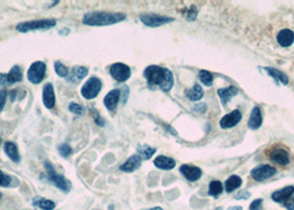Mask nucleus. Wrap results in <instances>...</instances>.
I'll return each instance as SVG.
<instances>
[{
  "label": "nucleus",
  "instance_id": "20",
  "mask_svg": "<svg viewBox=\"0 0 294 210\" xmlns=\"http://www.w3.org/2000/svg\"><path fill=\"white\" fill-rule=\"evenodd\" d=\"M154 165L159 168V169H164V170H169L175 167L176 162L172 160L170 157H166V156H158L155 158Z\"/></svg>",
  "mask_w": 294,
  "mask_h": 210
},
{
  "label": "nucleus",
  "instance_id": "21",
  "mask_svg": "<svg viewBox=\"0 0 294 210\" xmlns=\"http://www.w3.org/2000/svg\"><path fill=\"white\" fill-rule=\"evenodd\" d=\"M262 124V115H261V111L258 106H254L251 112L250 118H249V127L251 130H258L259 127Z\"/></svg>",
  "mask_w": 294,
  "mask_h": 210
},
{
  "label": "nucleus",
  "instance_id": "33",
  "mask_svg": "<svg viewBox=\"0 0 294 210\" xmlns=\"http://www.w3.org/2000/svg\"><path fill=\"white\" fill-rule=\"evenodd\" d=\"M59 153H60V155L62 156V157H65V158H67V157H69L70 155L72 154V148H71V146L70 145H68V144H62V145H60L59 146Z\"/></svg>",
  "mask_w": 294,
  "mask_h": 210
},
{
  "label": "nucleus",
  "instance_id": "44",
  "mask_svg": "<svg viewBox=\"0 0 294 210\" xmlns=\"http://www.w3.org/2000/svg\"><path fill=\"white\" fill-rule=\"evenodd\" d=\"M0 143H2V139H0Z\"/></svg>",
  "mask_w": 294,
  "mask_h": 210
},
{
  "label": "nucleus",
  "instance_id": "35",
  "mask_svg": "<svg viewBox=\"0 0 294 210\" xmlns=\"http://www.w3.org/2000/svg\"><path fill=\"white\" fill-rule=\"evenodd\" d=\"M69 110H70V112L76 114V115H82L83 112H84V109H83L81 105L74 103V102H72V103H70Z\"/></svg>",
  "mask_w": 294,
  "mask_h": 210
},
{
  "label": "nucleus",
  "instance_id": "1",
  "mask_svg": "<svg viewBox=\"0 0 294 210\" xmlns=\"http://www.w3.org/2000/svg\"><path fill=\"white\" fill-rule=\"evenodd\" d=\"M144 76L150 86H158L165 92L169 91L172 85H174L172 73L166 68L150 66L145 69Z\"/></svg>",
  "mask_w": 294,
  "mask_h": 210
},
{
  "label": "nucleus",
  "instance_id": "23",
  "mask_svg": "<svg viewBox=\"0 0 294 210\" xmlns=\"http://www.w3.org/2000/svg\"><path fill=\"white\" fill-rule=\"evenodd\" d=\"M5 152H6V154L8 155V157L10 158V160L12 162H15V163H19L20 162V155H19V152H18V148H17V146L12 143V142H7L5 144Z\"/></svg>",
  "mask_w": 294,
  "mask_h": 210
},
{
  "label": "nucleus",
  "instance_id": "9",
  "mask_svg": "<svg viewBox=\"0 0 294 210\" xmlns=\"http://www.w3.org/2000/svg\"><path fill=\"white\" fill-rule=\"evenodd\" d=\"M269 157L273 163L279 164L281 166H285V165L290 163L289 152L285 148L279 147V146H273L269 152Z\"/></svg>",
  "mask_w": 294,
  "mask_h": 210
},
{
  "label": "nucleus",
  "instance_id": "36",
  "mask_svg": "<svg viewBox=\"0 0 294 210\" xmlns=\"http://www.w3.org/2000/svg\"><path fill=\"white\" fill-rule=\"evenodd\" d=\"M7 97H8V92L7 91H6V90L0 91V112L4 110L6 101H7Z\"/></svg>",
  "mask_w": 294,
  "mask_h": 210
},
{
  "label": "nucleus",
  "instance_id": "2",
  "mask_svg": "<svg viewBox=\"0 0 294 210\" xmlns=\"http://www.w3.org/2000/svg\"><path fill=\"white\" fill-rule=\"evenodd\" d=\"M126 19V15L122 12H104L93 11L83 16L82 22L86 25H111Z\"/></svg>",
  "mask_w": 294,
  "mask_h": 210
},
{
  "label": "nucleus",
  "instance_id": "42",
  "mask_svg": "<svg viewBox=\"0 0 294 210\" xmlns=\"http://www.w3.org/2000/svg\"><path fill=\"white\" fill-rule=\"evenodd\" d=\"M150 210H164V209H162L161 207H155V208H152Z\"/></svg>",
  "mask_w": 294,
  "mask_h": 210
},
{
  "label": "nucleus",
  "instance_id": "32",
  "mask_svg": "<svg viewBox=\"0 0 294 210\" xmlns=\"http://www.w3.org/2000/svg\"><path fill=\"white\" fill-rule=\"evenodd\" d=\"M12 177L0 170V187H9L11 185Z\"/></svg>",
  "mask_w": 294,
  "mask_h": 210
},
{
  "label": "nucleus",
  "instance_id": "14",
  "mask_svg": "<svg viewBox=\"0 0 294 210\" xmlns=\"http://www.w3.org/2000/svg\"><path fill=\"white\" fill-rule=\"evenodd\" d=\"M89 73V69L85 67H74L71 71L69 72L68 81L71 83L78 84L80 82L85 78Z\"/></svg>",
  "mask_w": 294,
  "mask_h": 210
},
{
  "label": "nucleus",
  "instance_id": "27",
  "mask_svg": "<svg viewBox=\"0 0 294 210\" xmlns=\"http://www.w3.org/2000/svg\"><path fill=\"white\" fill-rule=\"evenodd\" d=\"M137 151L145 160H150V158L156 153V148L151 147L149 145H138Z\"/></svg>",
  "mask_w": 294,
  "mask_h": 210
},
{
  "label": "nucleus",
  "instance_id": "43",
  "mask_svg": "<svg viewBox=\"0 0 294 210\" xmlns=\"http://www.w3.org/2000/svg\"><path fill=\"white\" fill-rule=\"evenodd\" d=\"M0 198H2V193H0Z\"/></svg>",
  "mask_w": 294,
  "mask_h": 210
},
{
  "label": "nucleus",
  "instance_id": "12",
  "mask_svg": "<svg viewBox=\"0 0 294 210\" xmlns=\"http://www.w3.org/2000/svg\"><path fill=\"white\" fill-rule=\"evenodd\" d=\"M42 100H43V104L47 107V109L49 110L53 109L55 105V94H54L53 85L51 83H47L43 86Z\"/></svg>",
  "mask_w": 294,
  "mask_h": 210
},
{
  "label": "nucleus",
  "instance_id": "8",
  "mask_svg": "<svg viewBox=\"0 0 294 210\" xmlns=\"http://www.w3.org/2000/svg\"><path fill=\"white\" fill-rule=\"evenodd\" d=\"M110 73L117 82H125L131 76V68L124 63H114L110 68Z\"/></svg>",
  "mask_w": 294,
  "mask_h": 210
},
{
  "label": "nucleus",
  "instance_id": "3",
  "mask_svg": "<svg viewBox=\"0 0 294 210\" xmlns=\"http://www.w3.org/2000/svg\"><path fill=\"white\" fill-rule=\"evenodd\" d=\"M56 20L55 19H40V20H33L27 22H21L17 24L16 29L21 34L29 33V31H36V30H49L51 28L55 27Z\"/></svg>",
  "mask_w": 294,
  "mask_h": 210
},
{
  "label": "nucleus",
  "instance_id": "40",
  "mask_svg": "<svg viewBox=\"0 0 294 210\" xmlns=\"http://www.w3.org/2000/svg\"><path fill=\"white\" fill-rule=\"evenodd\" d=\"M249 197H250V194L248 192H240L237 196H236V198L237 199H248Z\"/></svg>",
  "mask_w": 294,
  "mask_h": 210
},
{
  "label": "nucleus",
  "instance_id": "28",
  "mask_svg": "<svg viewBox=\"0 0 294 210\" xmlns=\"http://www.w3.org/2000/svg\"><path fill=\"white\" fill-rule=\"evenodd\" d=\"M223 190V186H222V183L219 181H213L210 183L209 185V195L212 196H219Z\"/></svg>",
  "mask_w": 294,
  "mask_h": 210
},
{
  "label": "nucleus",
  "instance_id": "7",
  "mask_svg": "<svg viewBox=\"0 0 294 210\" xmlns=\"http://www.w3.org/2000/svg\"><path fill=\"white\" fill-rule=\"evenodd\" d=\"M140 21H142L147 27L156 28L161 27L166 23H169L171 21H174V18L166 17V16H161V15H155V14H144L139 16Z\"/></svg>",
  "mask_w": 294,
  "mask_h": 210
},
{
  "label": "nucleus",
  "instance_id": "26",
  "mask_svg": "<svg viewBox=\"0 0 294 210\" xmlns=\"http://www.w3.org/2000/svg\"><path fill=\"white\" fill-rule=\"evenodd\" d=\"M186 97L193 102L199 101L203 97V91L202 87L199 84H195L194 87L191 90L186 91Z\"/></svg>",
  "mask_w": 294,
  "mask_h": 210
},
{
  "label": "nucleus",
  "instance_id": "19",
  "mask_svg": "<svg viewBox=\"0 0 294 210\" xmlns=\"http://www.w3.org/2000/svg\"><path fill=\"white\" fill-rule=\"evenodd\" d=\"M293 193H294V187L287 186L283 189L278 190V192H274L272 194V199L277 202H283V201H286L287 199H290Z\"/></svg>",
  "mask_w": 294,
  "mask_h": 210
},
{
  "label": "nucleus",
  "instance_id": "10",
  "mask_svg": "<svg viewBox=\"0 0 294 210\" xmlns=\"http://www.w3.org/2000/svg\"><path fill=\"white\" fill-rule=\"evenodd\" d=\"M277 169L270 166V165H260L252 169L251 176L254 181L263 182L268 178H271L273 175H276Z\"/></svg>",
  "mask_w": 294,
  "mask_h": 210
},
{
  "label": "nucleus",
  "instance_id": "41",
  "mask_svg": "<svg viewBox=\"0 0 294 210\" xmlns=\"http://www.w3.org/2000/svg\"><path fill=\"white\" fill-rule=\"evenodd\" d=\"M228 210H242V207H239V206H236V207H230Z\"/></svg>",
  "mask_w": 294,
  "mask_h": 210
},
{
  "label": "nucleus",
  "instance_id": "16",
  "mask_svg": "<svg viewBox=\"0 0 294 210\" xmlns=\"http://www.w3.org/2000/svg\"><path fill=\"white\" fill-rule=\"evenodd\" d=\"M277 40L281 47H290L294 42V33L290 29L281 30L277 36Z\"/></svg>",
  "mask_w": 294,
  "mask_h": 210
},
{
  "label": "nucleus",
  "instance_id": "4",
  "mask_svg": "<svg viewBox=\"0 0 294 210\" xmlns=\"http://www.w3.org/2000/svg\"><path fill=\"white\" fill-rule=\"evenodd\" d=\"M44 167H46L49 181L52 183L55 187L62 190V192L69 193L70 189H71V183H70L67 178L57 174L52 165H51L48 161L44 162Z\"/></svg>",
  "mask_w": 294,
  "mask_h": 210
},
{
  "label": "nucleus",
  "instance_id": "38",
  "mask_svg": "<svg viewBox=\"0 0 294 210\" xmlns=\"http://www.w3.org/2000/svg\"><path fill=\"white\" fill-rule=\"evenodd\" d=\"M262 202H263V200L262 199L253 200L250 205V210H261L262 209Z\"/></svg>",
  "mask_w": 294,
  "mask_h": 210
},
{
  "label": "nucleus",
  "instance_id": "25",
  "mask_svg": "<svg viewBox=\"0 0 294 210\" xmlns=\"http://www.w3.org/2000/svg\"><path fill=\"white\" fill-rule=\"evenodd\" d=\"M264 70L270 74V76H272L274 80L280 81L281 83L284 84V85L289 83V79H287V76L283 72H281L280 70H277L274 68H264Z\"/></svg>",
  "mask_w": 294,
  "mask_h": 210
},
{
  "label": "nucleus",
  "instance_id": "13",
  "mask_svg": "<svg viewBox=\"0 0 294 210\" xmlns=\"http://www.w3.org/2000/svg\"><path fill=\"white\" fill-rule=\"evenodd\" d=\"M120 99H121V91L119 88H115V90L108 92L106 94V97L104 98V105L106 106V109L108 111L114 112L116 110Z\"/></svg>",
  "mask_w": 294,
  "mask_h": 210
},
{
  "label": "nucleus",
  "instance_id": "37",
  "mask_svg": "<svg viewBox=\"0 0 294 210\" xmlns=\"http://www.w3.org/2000/svg\"><path fill=\"white\" fill-rule=\"evenodd\" d=\"M207 110V105L204 104V103H197L194 107H193V111L195 113H199V114H202L206 112Z\"/></svg>",
  "mask_w": 294,
  "mask_h": 210
},
{
  "label": "nucleus",
  "instance_id": "31",
  "mask_svg": "<svg viewBox=\"0 0 294 210\" xmlns=\"http://www.w3.org/2000/svg\"><path fill=\"white\" fill-rule=\"evenodd\" d=\"M54 70H55V73L59 76H61V78H67L70 72L69 69L60 61H56L54 63Z\"/></svg>",
  "mask_w": 294,
  "mask_h": 210
},
{
  "label": "nucleus",
  "instance_id": "6",
  "mask_svg": "<svg viewBox=\"0 0 294 210\" xmlns=\"http://www.w3.org/2000/svg\"><path fill=\"white\" fill-rule=\"evenodd\" d=\"M46 71H47L46 63H43L42 61L34 62L28 70L27 78L33 84H39L43 81L44 76H46Z\"/></svg>",
  "mask_w": 294,
  "mask_h": 210
},
{
  "label": "nucleus",
  "instance_id": "24",
  "mask_svg": "<svg viewBox=\"0 0 294 210\" xmlns=\"http://www.w3.org/2000/svg\"><path fill=\"white\" fill-rule=\"evenodd\" d=\"M241 184H242V179L239 176H237V175L230 176L228 179L226 181V185H225L226 192L227 193H232L233 190L238 189L241 186Z\"/></svg>",
  "mask_w": 294,
  "mask_h": 210
},
{
  "label": "nucleus",
  "instance_id": "34",
  "mask_svg": "<svg viewBox=\"0 0 294 210\" xmlns=\"http://www.w3.org/2000/svg\"><path fill=\"white\" fill-rule=\"evenodd\" d=\"M14 84V81L11 80L10 75L7 73H0V85L7 86V85H12Z\"/></svg>",
  "mask_w": 294,
  "mask_h": 210
},
{
  "label": "nucleus",
  "instance_id": "22",
  "mask_svg": "<svg viewBox=\"0 0 294 210\" xmlns=\"http://www.w3.org/2000/svg\"><path fill=\"white\" fill-rule=\"evenodd\" d=\"M33 206L39 208L41 210H53L55 208V203L43 197H36L33 199Z\"/></svg>",
  "mask_w": 294,
  "mask_h": 210
},
{
  "label": "nucleus",
  "instance_id": "39",
  "mask_svg": "<svg viewBox=\"0 0 294 210\" xmlns=\"http://www.w3.org/2000/svg\"><path fill=\"white\" fill-rule=\"evenodd\" d=\"M284 206L287 210H294V198L287 199L286 201H284Z\"/></svg>",
  "mask_w": 294,
  "mask_h": 210
},
{
  "label": "nucleus",
  "instance_id": "15",
  "mask_svg": "<svg viewBox=\"0 0 294 210\" xmlns=\"http://www.w3.org/2000/svg\"><path fill=\"white\" fill-rule=\"evenodd\" d=\"M181 173L187 178L189 182H196L201 177L202 171L200 168L195 167V166H190V165H183L180 168Z\"/></svg>",
  "mask_w": 294,
  "mask_h": 210
},
{
  "label": "nucleus",
  "instance_id": "5",
  "mask_svg": "<svg viewBox=\"0 0 294 210\" xmlns=\"http://www.w3.org/2000/svg\"><path fill=\"white\" fill-rule=\"evenodd\" d=\"M102 88V82L97 76L89 79L81 88L82 97L85 100H93L99 95Z\"/></svg>",
  "mask_w": 294,
  "mask_h": 210
},
{
  "label": "nucleus",
  "instance_id": "29",
  "mask_svg": "<svg viewBox=\"0 0 294 210\" xmlns=\"http://www.w3.org/2000/svg\"><path fill=\"white\" fill-rule=\"evenodd\" d=\"M10 75L11 80L14 81V83H17V82L22 81V70L20 67L15 66L10 70V72L8 73Z\"/></svg>",
  "mask_w": 294,
  "mask_h": 210
},
{
  "label": "nucleus",
  "instance_id": "17",
  "mask_svg": "<svg viewBox=\"0 0 294 210\" xmlns=\"http://www.w3.org/2000/svg\"><path fill=\"white\" fill-rule=\"evenodd\" d=\"M140 164H142V157L138 155H133L120 167V169L126 171V173H132V171L139 168Z\"/></svg>",
  "mask_w": 294,
  "mask_h": 210
},
{
  "label": "nucleus",
  "instance_id": "18",
  "mask_svg": "<svg viewBox=\"0 0 294 210\" xmlns=\"http://www.w3.org/2000/svg\"><path fill=\"white\" fill-rule=\"evenodd\" d=\"M238 94V88L234 86H229L225 88H219L218 90V95L221 100V103L223 106H226L230 99L236 97Z\"/></svg>",
  "mask_w": 294,
  "mask_h": 210
},
{
  "label": "nucleus",
  "instance_id": "30",
  "mask_svg": "<svg viewBox=\"0 0 294 210\" xmlns=\"http://www.w3.org/2000/svg\"><path fill=\"white\" fill-rule=\"evenodd\" d=\"M199 79L204 85H207V86L213 85L214 76L212 73L206 71V70H201V71L199 72Z\"/></svg>",
  "mask_w": 294,
  "mask_h": 210
},
{
  "label": "nucleus",
  "instance_id": "11",
  "mask_svg": "<svg viewBox=\"0 0 294 210\" xmlns=\"http://www.w3.org/2000/svg\"><path fill=\"white\" fill-rule=\"evenodd\" d=\"M242 118V114L239 110H234L231 113L227 114L220 119V127L222 129H230L237 125Z\"/></svg>",
  "mask_w": 294,
  "mask_h": 210
}]
</instances>
